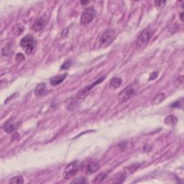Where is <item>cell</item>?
I'll return each mask as SVG.
<instances>
[{
	"label": "cell",
	"mask_w": 184,
	"mask_h": 184,
	"mask_svg": "<svg viewBox=\"0 0 184 184\" xmlns=\"http://www.w3.org/2000/svg\"><path fill=\"white\" fill-rule=\"evenodd\" d=\"M183 99L182 98L180 100H178L174 103H173L171 105V107L173 108H182V105H183Z\"/></svg>",
	"instance_id": "19"
},
{
	"label": "cell",
	"mask_w": 184,
	"mask_h": 184,
	"mask_svg": "<svg viewBox=\"0 0 184 184\" xmlns=\"http://www.w3.org/2000/svg\"><path fill=\"white\" fill-rule=\"evenodd\" d=\"M67 75H68L67 73H64V74H61L60 75H57V76L52 78L50 80V84L53 86H57L60 84V83H62L66 79Z\"/></svg>",
	"instance_id": "10"
},
{
	"label": "cell",
	"mask_w": 184,
	"mask_h": 184,
	"mask_svg": "<svg viewBox=\"0 0 184 184\" xmlns=\"http://www.w3.org/2000/svg\"><path fill=\"white\" fill-rule=\"evenodd\" d=\"M108 173H105V172H103V173H101L100 174H99L97 175V177L95 178V180H94V182L95 183H100V182H101L106 177H107Z\"/></svg>",
	"instance_id": "18"
},
{
	"label": "cell",
	"mask_w": 184,
	"mask_h": 184,
	"mask_svg": "<svg viewBox=\"0 0 184 184\" xmlns=\"http://www.w3.org/2000/svg\"><path fill=\"white\" fill-rule=\"evenodd\" d=\"M17 127H18L17 124L13 123V122L8 121L7 123L5 124V127H4V129H5V131L6 132H7V133H11V132H13Z\"/></svg>",
	"instance_id": "12"
},
{
	"label": "cell",
	"mask_w": 184,
	"mask_h": 184,
	"mask_svg": "<svg viewBox=\"0 0 184 184\" xmlns=\"http://www.w3.org/2000/svg\"><path fill=\"white\" fill-rule=\"evenodd\" d=\"M79 171V163L77 161H73V162L69 163L65 167L63 175L65 179H69L75 175V173Z\"/></svg>",
	"instance_id": "6"
},
{
	"label": "cell",
	"mask_w": 184,
	"mask_h": 184,
	"mask_svg": "<svg viewBox=\"0 0 184 184\" xmlns=\"http://www.w3.org/2000/svg\"><path fill=\"white\" fill-rule=\"evenodd\" d=\"M138 89V85L136 83L129 85L128 86L122 90L118 94V101L120 103H124L132 98L137 93Z\"/></svg>",
	"instance_id": "1"
},
{
	"label": "cell",
	"mask_w": 184,
	"mask_h": 184,
	"mask_svg": "<svg viewBox=\"0 0 184 184\" xmlns=\"http://www.w3.org/2000/svg\"><path fill=\"white\" fill-rule=\"evenodd\" d=\"M99 167H100V164L99 162H97V161H94V162L91 163L90 164L88 165L86 168L88 174H91V173L96 172V171H97L99 169Z\"/></svg>",
	"instance_id": "11"
},
{
	"label": "cell",
	"mask_w": 184,
	"mask_h": 184,
	"mask_svg": "<svg viewBox=\"0 0 184 184\" xmlns=\"http://www.w3.org/2000/svg\"><path fill=\"white\" fill-rule=\"evenodd\" d=\"M46 86L44 83H39L36 86L35 89V94L37 97H42V96L46 94Z\"/></svg>",
	"instance_id": "9"
},
{
	"label": "cell",
	"mask_w": 184,
	"mask_h": 184,
	"mask_svg": "<svg viewBox=\"0 0 184 184\" xmlns=\"http://www.w3.org/2000/svg\"><path fill=\"white\" fill-rule=\"evenodd\" d=\"M105 76L104 77H101L99 79H98V80H97L96 81H94L93 83H91V84H90L89 86H86L85 88H83V89L80 90V91H79V93H78L77 94V98L79 99H83L89 93V91H91V90L93 89L94 87L95 86H97L98 84H99V83H101L102 81H103L104 79H105Z\"/></svg>",
	"instance_id": "7"
},
{
	"label": "cell",
	"mask_w": 184,
	"mask_h": 184,
	"mask_svg": "<svg viewBox=\"0 0 184 184\" xmlns=\"http://www.w3.org/2000/svg\"><path fill=\"white\" fill-rule=\"evenodd\" d=\"M157 75H158V73L155 72H155H153L150 75V79H149V80H150V81L154 80V79H155L157 77Z\"/></svg>",
	"instance_id": "23"
},
{
	"label": "cell",
	"mask_w": 184,
	"mask_h": 184,
	"mask_svg": "<svg viewBox=\"0 0 184 184\" xmlns=\"http://www.w3.org/2000/svg\"><path fill=\"white\" fill-rule=\"evenodd\" d=\"M116 38L115 31L113 29H107L104 31L99 39V46L101 48H107L112 43Z\"/></svg>",
	"instance_id": "2"
},
{
	"label": "cell",
	"mask_w": 184,
	"mask_h": 184,
	"mask_svg": "<svg viewBox=\"0 0 184 184\" xmlns=\"http://www.w3.org/2000/svg\"><path fill=\"white\" fill-rule=\"evenodd\" d=\"M45 24H46V22H45L43 18L39 17L35 20L34 23L32 24V30L35 32L40 31V30L43 29V28L45 27Z\"/></svg>",
	"instance_id": "8"
},
{
	"label": "cell",
	"mask_w": 184,
	"mask_h": 184,
	"mask_svg": "<svg viewBox=\"0 0 184 184\" xmlns=\"http://www.w3.org/2000/svg\"><path fill=\"white\" fill-rule=\"evenodd\" d=\"M88 3H89V2H81V4H83V5H84V4H88Z\"/></svg>",
	"instance_id": "25"
},
{
	"label": "cell",
	"mask_w": 184,
	"mask_h": 184,
	"mask_svg": "<svg viewBox=\"0 0 184 184\" xmlns=\"http://www.w3.org/2000/svg\"><path fill=\"white\" fill-rule=\"evenodd\" d=\"M165 98H166V96H165L164 93L158 94L156 97H155L154 98H153L151 104H152L153 105H157V104H160L161 102H163V101H164V100L165 99Z\"/></svg>",
	"instance_id": "13"
},
{
	"label": "cell",
	"mask_w": 184,
	"mask_h": 184,
	"mask_svg": "<svg viewBox=\"0 0 184 184\" xmlns=\"http://www.w3.org/2000/svg\"><path fill=\"white\" fill-rule=\"evenodd\" d=\"M165 4H166V2L165 1H156L155 2V7L158 9H161V8L164 7Z\"/></svg>",
	"instance_id": "21"
},
{
	"label": "cell",
	"mask_w": 184,
	"mask_h": 184,
	"mask_svg": "<svg viewBox=\"0 0 184 184\" xmlns=\"http://www.w3.org/2000/svg\"><path fill=\"white\" fill-rule=\"evenodd\" d=\"M10 183H14V184H22L24 183V179L20 175L18 176H15L10 180Z\"/></svg>",
	"instance_id": "17"
},
{
	"label": "cell",
	"mask_w": 184,
	"mask_h": 184,
	"mask_svg": "<svg viewBox=\"0 0 184 184\" xmlns=\"http://www.w3.org/2000/svg\"><path fill=\"white\" fill-rule=\"evenodd\" d=\"M24 56L22 53H18L17 56H16V61L17 62H22V61H24Z\"/></svg>",
	"instance_id": "22"
},
{
	"label": "cell",
	"mask_w": 184,
	"mask_h": 184,
	"mask_svg": "<svg viewBox=\"0 0 184 184\" xmlns=\"http://www.w3.org/2000/svg\"><path fill=\"white\" fill-rule=\"evenodd\" d=\"M36 45V40L31 35L24 36L20 41V46L27 54H30L33 51Z\"/></svg>",
	"instance_id": "4"
},
{
	"label": "cell",
	"mask_w": 184,
	"mask_h": 184,
	"mask_svg": "<svg viewBox=\"0 0 184 184\" xmlns=\"http://www.w3.org/2000/svg\"><path fill=\"white\" fill-rule=\"evenodd\" d=\"M72 65V61H66L64 63L61 65V70H66V69H68Z\"/></svg>",
	"instance_id": "20"
},
{
	"label": "cell",
	"mask_w": 184,
	"mask_h": 184,
	"mask_svg": "<svg viewBox=\"0 0 184 184\" xmlns=\"http://www.w3.org/2000/svg\"><path fill=\"white\" fill-rule=\"evenodd\" d=\"M181 21H183V13H181Z\"/></svg>",
	"instance_id": "24"
},
{
	"label": "cell",
	"mask_w": 184,
	"mask_h": 184,
	"mask_svg": "<svg viewBox=\"0 0 184 184\" xmlns=\"http://www.w3.org/2000/svg\"><path fill=\"white\" fill-rule=\"evenodd\" d=\"M153 35V31L150 28H146L140 34L136 40V46L138 48H143L147 46Z\"/></svg>",
	"instance_id": "3"
},
{
	"label": "cell",
	"mask_w": 184,
	"mask_h": 184,
	"mask_svg": "<svg viewBox=\"0 0 184 184\" xmlns=\"http://www.w3.org/2000/svg\"><path fill=\"white\" fill-rule=\"evenodd\" d=\"M122 83V80L120 78L114 77L113 79H111L109 83V86L112 88V89H116L119 88Z\"/></svg>",
	"instance_id": "14"
},
{
	"label": "cell",
	"mask_w": 184,
	"mask_h": 184,
	"mask_svg": "<svg viewBox=\"0 0 184 184\" xmlns=\"http://www.w3.org/2000/svg\"><path fill=\"white\" fill-rule=\"evenodd\" d=\"M96 16V10L93 7L87 8L84 10L81 16L80 24L81 25H86L94 19Z\"/></svg>",
	"instance_id": "5"
},
{
	"label": "cell",
	"mask_w": 184,
	"mask_h": 184,
	"mask_svg": "<svg viewBox=\"0 0 184 184\" xmlns=\"http://www.w3.org/2000/svg\"><path fill=\"white\" fill-rule=\"evenodd\" d=\"M177 122H178V119L173 115H170L168 116H167L164 120L165 124L170 126H174L175 124L177 123Z\"/></svg>",
	"instance_id": "15"
},
{
	"label": "cell",
	"mask_w": 184,
	"mask_h": 184,
	"mask_svg": "<svg viewBox=\"0 0 184 184\" xmlns=\"http://www.w3.org/2000/svg\"><path fill=\"white\" fill-rule=\"evenodd\" d=\"M24 28L22 25H21L20 24H16L15 27L13 28V29H12V32H13V33L15 35H21L22 32H24Z\"/></svg>",
	"instance_id": "16"
}]
</instances>
